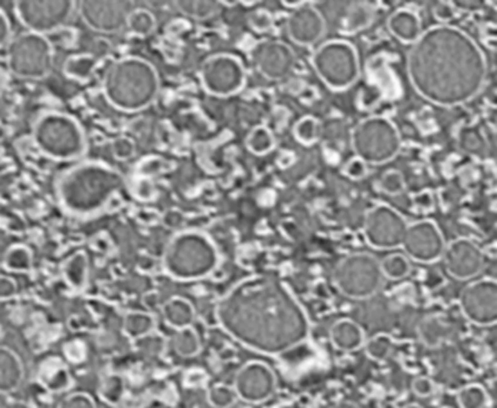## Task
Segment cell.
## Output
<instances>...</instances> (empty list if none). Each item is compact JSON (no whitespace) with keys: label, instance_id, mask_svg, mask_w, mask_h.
<instances>
[{"label":"cell","instance_id":"9","mask_svg":"<svg viewBox=\"0 0 497 408\" xmlns=\"http://www.w3.org/2000/svg\"><path fill=\"white\" fill-rule=\"evenodd\" d=\"M290 59L286 49L274 46L269 47L264 54L262 64L266 72L276 76L282 73L288 68Z\"/></svg>","mask_w":497,"mask_h":408},{"label":"cell","instance_id":"3","mask_svg":"<svg viewBox=\"0 0 497 408\" xmlns=\"http://www.w3.org/2000/svg\"><path fill=\"white\" fill-rule=\"evenodd\" d=\"M367 216L364 233L368 243L379 250L401 247L409 224L404 215L397 208L381 205Z\"/></svg>","mask_w":497,"mask_h":408},{"label":"cell","instance_id":"4","mask_svg":"<svg viewBox=\"0 0 497 408\" xmlns=\"http://www.w3.org/2000/svg\"><path fill=\"white\" fill-rule=\"evenodd\" d=\"M34 136L43 150L57 157L74 155L82 146V136L76 125L62 116L52 115L41 119L35 127Z\"/></svg>","mask_w":497,"mask_h":408},{"label":"cell","instance_id":"13","mask_svg":"<svg viewBox=\"0 0 497 408\" xmlns=\"http://www.w3.org/2000/svg\"><path fill=\"white\" fill-rule=\"evenodd\" d=\"M248 142L252 148L262 150L270 146L272 139L266 130L260 128L253 131Z\"/></svg>","mask_w":497,"mask_h":408},{"label":"cell","instance_id":"5","mask_svg":"<svg viewBox=\"0 0 497 408\" xmlns=\"http://www.w3.org/2000/svg\"><path fill=\"white\" fill-rule=\"evenodd\" d=\"M441 259L448 276L456 281H465L482 273L486 255L476 241L456 237L447 243Z\"/></svg>","mask_w":497,"mask_h":408},{"label":"cell","instance_id":"12","mask_svg":"<svg viewBox=\"0 0 497 408\" xmlns=\"http://www.w3.org/2000/svg\"><path fill=\"white\" fill-rule=\"evenodd\" d=\"M386 177L383 185L386 193L393 196H398L406 190V183L399 173H393Z\"/></svg>","mask_w":497,"mask_h":408},{"label":"cell","instance_id":"6","mask_svg":"<svg viewBox=\"0 0 497 408\" xmlns=\"http://www.w3.org/2000/svg\"><path fill=\"white\" fill-rule=\"evenodd\" d=\"M462 308L472 320L491 323L497 317V282L488 278L474 280L459 292Z\"/></svg>","mask_w":497,"mask_h":408},{"label":"cell","instance_id":"7","mask_svg":"<svg viewBox=\"0 0 497 408\" xmlns=\"http://www.w3.org/2000/svg\"><path fill=\"white\" fill-rule=\"evenodd\" d=\"M106 175L99 169L86 166L77 170L64 180L62 191L66 202L79 210H89L96 205L95 198L104 186Z\"/></svg>","mask_w":497,"mask_h":408},{"label":"cell","instance_id":"1","mask_svg":"<svg viewBox=\"0 0 497 408\" xmlns=\"http://www.w3.org/2000/svg\"><path fill=\"white\" fill-rule=\"evenodd\" d=\"M337 289L353 299L369 298L381 288L384 276L381 261L366 252L351 254L335 267L332 276Z\"/></svg>","mask_w":497,"mask_h":408},{"label":"cell","instance_id":"11","mask_svg":"<svg viewBox=\"0 0 497 408\" xmlns=\"http://www.w3.org/2000/svg\"><path fill=\"white\" fill-rule=\"evenodd\" d=\"M296 130L298 139L305 142H312L317 138V123L312 118L304 119L298 123Z\"/></svg>","mask_w":497,"mask_h":408},{"label":"cell","instance_id":"8","mask_svg":"<svg viewBox=\"0 0 497 408\" xmlns=\"http://www.w3.org/2000/svg\"><path fill=\"white\" fill-rule=\"evenodd\" d=\"M382 273L385 278L401 281L411 274L412 267L410 259L404 254H390L381 261Z\"/></svg>","mask_w":497,"mask_h":408},{"label":"cell","instance_id":"14","mask_svg":"<svg viewBox=\"0 0 497 408\" xmlns=\"http://www.w3.org/2000/svg\"><path fill=\"white\" fill-rule=\"evenodd\" d=\"M345 172L352 178L362 177L366 173V168L364 161L360 158L352 159L347 164Z\"/></svg>","mask_w":497,"mask_h":408},{"label":"cell","instance_id":"10","mask_svg":"<svg viewBox=\"0 0 497 408\" xmlns=\"http://www.w3.org/2000/svg\"><path fill=\"white\" fill-rule=\"evenodd\" d=\"M215 66L213 73V78L210 80L212 87L217 91L226 92L235 88L238 83V73L235 68L232 69L231 65Z\"/></svg>","mask_w":497,"mask_h":408},{"label":"cell","instance_id":"2","mask_svg":"<svg viewBox=\"0 0 497 408\" xmlns=\"http://www.w3.org/2000/svg\"><path fill=\"white\" fill-rule=\"evenodd\" d=\"M447 243L437 223L428 218L409 223L401 248L410 259L421 264H430L441 259Z\"/></svg>","mask_w":497,"mask_h":408}]
</instances>
